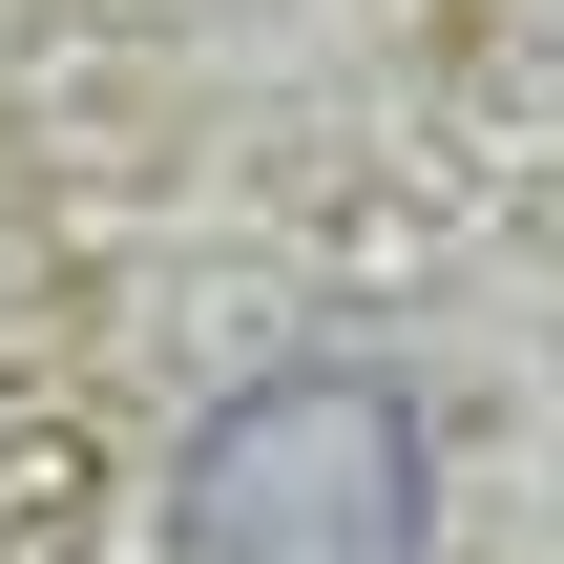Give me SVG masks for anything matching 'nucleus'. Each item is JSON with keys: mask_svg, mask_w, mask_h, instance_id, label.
<instances>
[{"mask_svg": "<svg viewBox=\"0 0 564 564\" xmlns=\"http://www.w3.org/2000/svg\"><path fill=\"white\" fill-rule=\"evenodd\" d=\"M167 564H440V440L377 356H272L188 419Z\"/></svg>", "mask_w": 564, "mask_h": 564, "instance_id": "nucleus-1", "label": "nucleus"}]
</instances>
